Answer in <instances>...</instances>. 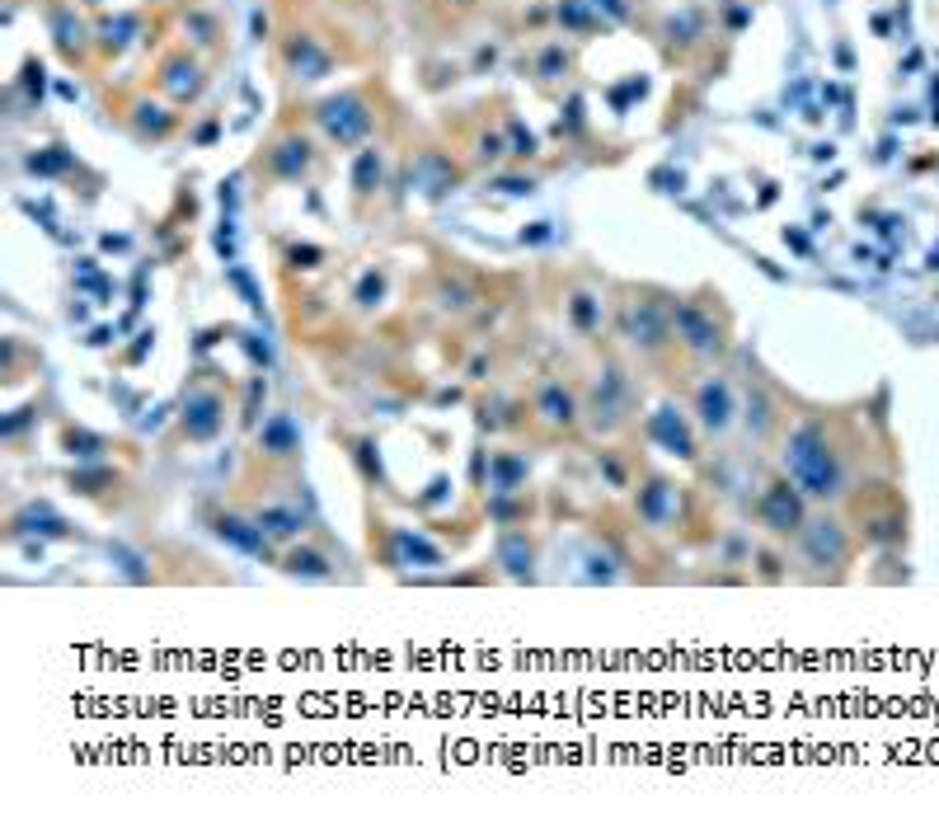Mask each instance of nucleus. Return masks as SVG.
<instances>
[{"label":"nucleus","mask_w":939,"mask_h":822,"mask_svg":"<svg viewBox=\"0 0 939 822\" xmlns=\"http://www.w3.org/2000/svg\"><path fill=\"white\" fill-rule=\"evenodd\" d=\"M785 475L799 484L808 498L832 503L846 494V470H841V451L832 447V437L822 423H799L785 437Z\"/></svg>","instance_id":"obj_1"},{"label":"nucleus","mask_w":939,"mask_h":822,"mask_svg":"<svg viewBox=\"0 0 939 822\" xmlns=\"http://www.w3.org/2000/svg\"><path fill=\"white\" fill-rule=\"evenodd\" d=\"M672 334H677V343L695 357H724L728 353L724 325H719L714 311H705L700 301H677V306H672Z\"/></svg>","instance_id":"obj_2"},{"label":"nucleus","mask_w":939,"mask_h":822,"mask_svg":"<svg viewBox=\"0 0 939 822\" xmlns=\"http://www.w3.org/2000/svg\"><path fill=\"white\" fill-rule=\"evenodd\" d=\"M756 517H761V527H766L770 536H799L803 522H808V494H803L789 475L785 480H770L766 489H761Z\"/></svg>","instance_id":"obj_3"},{"label":"nucleus","mask_w":939,"mask_h":822,"mask_svg":"<svg viewBox=\"0 0 939 822\" xmlns=\"http://www.w3.org/2000/svg\"><path fill=\"white\" fill-rule=\"evenodd\" d=\"M620 334L639 353H662L667 339H672V311H662L658 301H639L634 296V301L620 306Z\"/></svg>","instance_id":"obj_4"},{"label":"nucleus","mask_w":939,"mask_h":822,"mask_svg":"<svg viewBox=\"0 0 939 822\" xmlns=\"http://www.w3.org/2000/svg\"><path fill=\"white\" fill-rule=\"evenodd\" d=\"M221 428H226V400L207 386H193L184 395V409H179V433H184V442L207 447V442L221 437Z\"/></svg>","instance_id":"obj_5"},{"label":"nucleus","mask_w":939,"mask_h":822,"mask_svg":"<svg viewBox=\"0 0 939 822\" xmlns=\"http://www.w3.org/2000/svg\"><path fill=\"white\" fill-rule=\"evenodd\" d=\"M315 118H320L324 137L334 141V146H357V141L371 132V113H367V99H362V94H334V99H324L320 109H315Z\"/></svg>","instance_id":"obj_6"},{"label":"nucleus","mask_w":939,"mask_h":822,"mask_svg":"<svg viewBox=\"0 0 939 822\" xmlns=\"http://www.w3.org/2000/svg\"><path fill=\"white\" fill-rule=\"evenodd\" d=\"M799 541H803V555L813 559V564H822V569L850 559V536L841 522H832V517H808L799 531Z\"/></svg>","instance_id":"obj_7"},{"label":"nucleus","mask_w":939,"mask_h":822,"mask_svg":"<svg viewBox=\"0 0 939 822\" xmlns=\"http://www.w3.org/2000/svg\"><path fill=\"white\" fill-rule=\"evenodd\" d=\"M648 437H653L667 456L695 461V433H691V423H686V414H681L677 404H658V409L648 414Z\"/></svg>","instance_id":"obj_8"},{"label":"nucleus","mask_w":939,"mask_h":822,"mask_svg":"<svg viewBox=\"0 0 939 822\" xmlns=\"http://www.w3.org/2000/svg\"><path fill=\"white\" fill-rule=\"evenodd\" d=\"M385 559H390V569H437V564H447V555H442V545H432L428 536H418V531L409 527H390V536H385Z\"/></svg>","instance_id":"obj_9"},{"label":"nucleus","mask_w":939,"mask_h":822,"mask_svg":"<svg viewBox=\"0 0 939 822\" xmlns=\"http://www.w3.org/2000/svg\"><path fill=\"white\" fill-rule=\"evenodd\" d=\"M536 419L545 423V428H555V433H573L578 428V419H583V409H578V395H573L564 381H545V386L536 390Z\"/></svg>","instance_id":"obj_10"},{"label":"nucleus","mask_w":939,"mask_h":822,"mask_svg":"<svg viewBox=\"0 0 939 822\" xmlns=\"http://www.w3.org/2000/svg\"><path fill=\"white\" fill-rule=\"evenodd\" d=\"M695 419H700L705 433H724L733 423V386L724 376H709V381L695 386Z\"/></svg>","instance_id":"obj_11"},{"label":"nucleus","mask_w":939,"mask_h":822,"mask_svg":"<svg viewBox=\"0 0 939 822\" xmlns=\"http://www.w3.org/2000/svg\"><path fill=\"white\" fill-rule=\"evenodd\" d=\"M625 400H630V390H625L620 372H606L597 386H592V404H587V419H592V428H597V433H611V428H620Z\"/></svg>","instance_id":"obj_12"},{"label":"nucleus","mask_w":939,"mask_h":822,"mask_svg":"<svg viewBox=\"0 0 939 822\" xmlns=\"http://www.w3.org/2000/svg\"><path fill=\"white\" fill-rule=\"evenodd\" d=\"M634 512H639V522H648V527H672V522H677V512H681L677 484H667V480L639 484V494H634Z\"/></svg>","instance_id":"obj_13"},{"label":"nucleus","mask_w":939,"mask_h":822,"mask_svg":"<svg viewBox=\"0 0 939 822\" xmlns=\"http://www.w3.org/2000/svg\"><path fill=\"white\" fill-rule=\"evenodd\" d=\"M493 559H498V569H503L512 583H531V578H536V545H531L526 531H503L498 545H493Z\"/></svg>","instance_id":"obj_14"},{"label":"nucleus","mask_w":939,"mask_h":822,"mask_svg":"<svg viewBox=\"0 0 939 822\" xmlns=\"http://www.w3.org/2000/svg\"><path fill=\"white\" fill-rule=\"evenodd\" d=\"M212 531H216V536H221L226 545L245 550V555H268V550H273V541L263 536L259 522H254V517H240V512H216V517H212Z\"/></svg>","instance_id":"obj_15"},{"label":"nucleus","mask_w":939,"mask_h":822,"mask_svg":"<svg viewBox=\"0 0 939 822\" xmlns=\"http://www.w3.org/2000/svg\"><path fill=\"white\" fill-rule=\"evenodd\" d=\"M282 57H287V66H292V76L296 80H324L329 76V52H324L310 33H292L287 38V47H282Z\"/></svg>","instance_id":"obj_16"},{"label":"nucleus","mask_w":939,"mask_h":822,"mask_svg":"<svg viewBox=\"0 0 939 822\" xmlns=\"http://www.w3.org/2000/svg\"><path fill=\"white\" fill-rule=\"evenodd\" d=\"M259 451L273 456V461H287V456L301 451V428H296L292 414H268L259 423Z\"/></svg>","instance_id":"obj_17"},{"label":"nucleus","mask_w":939,"mask_h":822,"mask_svg":"<svg viewBox=\"0 0 939 822\" xmlns=\"http://www.w3.org/2000/svg\"><path fill=\"white\" fill-rule=\"evenodd\" d=\"M526 475H531V466H526V456H517V451H493L489 456V494H522L526 489Z\"/></svg>","instance_id":"obj_18"},{"label":"nucleus","mask_w":939,"mask_h":822,"mask_svg":"<svg viewBox=\"0 0 939 822\" xmlns=\"http://www.w3.org/2000/svg\"><path fill=\"white\" fill-rule=\"evenodd\" d=\"M278 569L287 578H306V583H329V578H334V564H329L324 550H315V545H292V550L278 559Z\"/></svg>","instance_id":"obj_19"},{"label":"nucleus","mask_w":939,"mask_h":822,"mask_svg":"<svg viewBox=\"0 0 939 822\" xmlns=\"http://www.w3.org/2000/svg\"><path fill=\"white\" fill-rule=\"evenodd\" d=\"M254 522L263 527V536H268V541H301V536H306V512L282 508V503L259 508V512H254Z\"/></svg>","instance_id":"obj_20"},{"label":"nucleus","mask_w":939,"mask_h":822,"mask_svg":"<svg viewBox=\"0 0 939 822\" xmlns=\"http://www.w3.org/2000/svg\"><path fill=\"white\" fill-rule=\"evenodd\" d=\"M268 170L278 179H301L310 170V141L306 137H282L273 151H268Z\"/></svg>","instance_id":"obj_21"},{"label":"nucleus","mask_w":939,"mask_h":822,"mask_svg":"<svg viewBox=\"0 0 939 822\" xmlns=\"http://www.w3.org/2000/svg\"><path fill=\"white\" fill-rule=\"evenodd\" d=\"M160 85L179 99V104H188V99H198L202 94V71L198 62H188V57H170L165 62V71H160Z\"/></svg>","instance_id":"obj_22"},{"label":"nucleus","mask_w":939,"mask_h":822,"mask_svg":"<svg viewBox=\"0 0 939 822\" xmlns=\"http://www.w3.org/2000/svg\"><path fill=\"white\" fill-rule=\"evenodd\" d=\"M10 527H15V536H24V531H33V536H71V522H66V517H57L47 503H29V508L10 522Z\"/></svg>","instance_id":"obj_23"},{"label":"nucleus","mask_w":939,"mask_h":822,"mask_svg":"<svg viewBox=\"0 0 939 822\" xmlns=\"http://www.w3.org/2000/svg\"><path fill=\"white\" fill-rule=\"evenodd\" d=\"M564 315H569V325L578 329V334H592V329H601V296L597 292H569V301H564Z\"/></svg>","instance_id":"obj_24"},{"label":"nucleus","mask_w":939,"mask_h":822,"mask_svg":"<svg viewBox=\"0 0 939 822\" xmlns=\"http://www.w3.org/2000/svg\"><path fill=\"white\" fill-rule=\"evenodd\" d=\"M52 38H57V47H62L66 57H80L85 52V24L76 19V10H52Z\"/></svg>","instance_id":"obj_25"},{"label":"nucleus","mask_w":939,"mask_h":822,"mask_svg":"<svg viewBox=\"0 0 939 822\" xmlns=\"http://www.w3.org/2000/svg\"><path fill=\"white\" fill-rule=\"evenodd\" d=\"M62 447H66V456H76V461H94V456H104L108 451V437L90 433V428H66Z\"/></svg>","instance_id":"obj_26"},{"label":"nucleus","mask_w":939,"mask_h":822,"mask_svg":"<svg viewBox=\"0 0 939 822\" xmlns=\"http://www.w3.org/2000/svg\"><path fill=\"white\" fill-rule=\"evenodd\" d=\"M381 188V151H357L353 160V193L357 198H371Z\"/></svg>","instance_id":"obj_27"},{"label":"nucleus","mask_w":939,"mask_h":822,"mask_svg":"<svg viewBox=\"0 0 939 822\" xmlns=\"http://www.w3.org/2000/svg\"><path fill=\"white\" fill-rule=\"evenodd\" d=\"M141 29V19L137 15H118V19H104L99 24V47L104 52H123L127 43H132V33Z\"/></svg>","instance_id":"obj_28"},{"label":"nucleus","mask_w":939,"mask_h":822,"mask_svg":"<svg viewBox=\"0 0 939 822\" xmlns=\"http://www.w3.org/2000/svg\"><path fill=\"white\" fill-rule=\"evenodd\" d=\"M132 113H137V132H141V137H165V132L174 127V113L160 109V104H151V99H141Z\"/></svg>","instance_id":"obj_29"},{"label":"nucleus","mask_w":939,"mask_h":822,"mask_svg":"<svg viewBox=\"0 0 939 822\" xmlns=\"http://www.w3.org/2000/svg\"><path fill=\"white\" fill-rule=\"evenodd\" d=\"M226 282L240 292V301H245L249 311L263 315V292H259V282H254V273H249L245 264H226Z\"/></svg>","instance_id":"obj_30"},{"label":"nucleus","mask_w":939,"mask_h":822,"mask_svg":"<svg viewBox=\"0 0 939 822\" xmlns=\"http://www.w3.org/2000/svg\"><path fill=\"white\" fill-rule=\"evenodd\" d=\"M113 484H118V470H108V466L76 470V475H71V489H76V494H104Z\"/></svg>","instance_id":"obj_31"},{"label":"nucleus","mask_w":939,"mask_h":822,"mask_svg":"<svg viewBox=\"0 0 939 822\" xmlns=\"http://www.w3.org/2000/svg\"><path fill=\"white\" fill-rule=\"evenodd\" d=\"M747 428H752L756 437H766L770 428H775V409H770V400L761 395V390L747 395Z\"/></svg>","instance_id":"obj_32"},{"label":"nucleus","mask_w":939,"mask_h":822,"mask_svg":"<svg viewBox=\"0 0 939 822\" xmlns=\"http://www.w3.org/2000/svg\"><path fill=\"white\" fill-rule=\"evenodd\" d=\"M381 296H385V273H376V268H371V273H362V278H357L353 301L362 306V311H371V306H381Z\"/></svg>","instance_id":"obj_33"},{"label":"nucleus","mask_w":939,"mask_h":822,"mask_svg":"<svg viewBox=\"0 0 939 822\" xmlns=\"http://www.w3.org/2000/svg\"><path fill=\"white\" fill-rule=\"evenodd\" d=\"M353 447H357V451H353L357 470H362L371 484H381V456H376V442H371V437H357Z\"/></svg>","instance_id":"obj_34"},{"label":"nucleus","mask_w":939,"mask_h":822,"mask_svg":"<svg viewBox=\"0 0 939 822\" xmlns=\"http://www.w3.org/2000/svg\"><path fill=\"white\" fill-rule=\"evenodd\" d=\"M263 395H268V381H263V372H259L254 381H249V390H245V409H240V423H245V428H259Z\"/></svg>","instance_id":"obj_35"},{"label":"nucleus","mask_w":939,"mask_h":822,"mask_svg":"<svg viewBox=\"0 0 939 822\" xmlns=\"http://www.w3.org/2000/svg\"><path fill=\"white\" fill-rule=\"evenodd\" d=\"M559 24H569V29H578V33L597 29V19L587 15V0H559Z\"/></svg>","instance_id":"obj_36"},{"label":"nucleus","mask_w":939,"mask_h":822,"mask_svg":"<svg viewBox=\"0 0 939 822\" xmlns=\"http://www.w3.org/2000/svg\"><path fill=\"white\" fill-rule=\"evenodd\" d=\"M240 348L249 353V362H254L259 372H268V367H273V348H268V339H263V334L245 329V334H240Z\"/></svg>","instance_id":"obj_37"},{"label":"nucleus","mask_w":939,"mask_h":822,"mask_svg":"<svg viewBox=\"0 0 939 822\" xmlns=\"http://www.w3.org/2000/svg\"><path fill=\"white\" fill-rule=\"evenodd\" d=\"M71 165V156H66V146H47V151H38V156L29 160V170L33 174H57V170H66Z\"/></svg>","instance_id":"obj_38"},{"label":"nucleus","mask_w":939,"mask_h":822,"mask_svg":"<svg viewBox=\"0 0 939 822\" xmlns=\"http://www.w3.org/2000/svg\"><path fill=\"white\" fill-rule=\"evenodd\" d=\"M597 470H601V475H606V480H611V489H625V484H630V475H625V466H620V461H616V456H611V451H601V456H597Z\"/></svg>","instance_id":"obj_39"},{"label":"nucleus","mask_w":939,"mask_h":822,"mask_svg":"<svg viewBox=\"0 0 939 822\" xmlns=\"http://www.w3.org/2000/svg\"><path fill=\"white\" fill-rule=\"evenodd\" d=\"M564 66H569L564 47H545V52H540V80H555Z\"/></svg>","instance_id":"obj_40"},{"label":"nucleus","mask_w":939,"mask_h":822,"mask_svg":"<svg viewBox=\"0 0 939 822\" xmlns=\"http://www.w3.org/2000/svg\"><path fill=\"white\" fill-rule=\"evenodd\" d=\"M216 254H221L226 264H235V221L231 217L221 221V231H216Z\"/></svg>","instance_id":"obj_41"},{"label":"nucleus","mask_w":939,"mask_h":822,"mask_svg":"<svg viewBox=\"0 0 939 822\" xmlns=\"http://www.w3.org/2000/svg\"><path fill=\"white\" fill-rule=\"evenodd\" d=\"M512 156H536V137L531 132H522V123H512Z\"/></svg>","instance_id":"obj_42"},{"label":"nucleus","mask_w":939,"mask_h":822,"mask_svg":"<svg viewBox=\"0 0 939 822\" xmlns=\"http://www.w3.org/2000/svg\"><path fill=\"white\" fill-rule=\"evenodd\" d=\"M33 414H38V409H15V419L0 423V437H19V433H24V428L33 423Z\"/></svg>","instance_id":"obj_43"},{"label":"nucleus","mask_w":939,"mask_h":822,"mask_svg":"<svg viewBox=\"0 0 939 822\" xmlns=\"http://www.w3.org/2000/svg\"><path fill=\"white\" fill-rule=\"evenodd\" d=\"M320 259H324V249H315V245L292 249V268H320Z\"/></svg>","instance_id":"obj_44"},{"label":"nucleus","mask_w":939,"mask_h":822,"mask_svg":"<svg viewBox=\"0 0 939 822\" xmlns=\"http://www.w3.org/2000/svg\"><path fill=\"white\" fill-rule=\"evenodd\" d=\"M498 193H512V198H522V193H536V179H498Z\"/></svg>","instance_id":"obj_45"},{"label":"nucleus","mask_w":939,"mask_h":822,"mask_svg":"<svg viewBox=\"0 0 939 822\" xmlns=\"http://www.w3.org/2000/svg\"><path fill=\"white\" fill-rule=\"evenodd\" d=\"M587 5H592V10H606L611 19H630V5H625V0H587Z\"/></svg>","instance_id":"obj_46"},{"label":"nucleus","mask_w":939,"mask_h":822,"mask_svg":"<svg viewBox=\"0 0 939 822\" xmlns=\"http://www.w3.org/2000/svg\"><path fill=\"white\" fill-rule=\"evenodd\" d=\"M24 76H29V80H24V85H29L33 94H43V66H38V62H29V66H24Z\"/></svg>","instance_id":"obj_47"},{"label":"nucleus","mask_w":939,"mask_h":822,"mask_svg":"<svg viewBox=\"0 0 939 822\" xmlns=\"http://www.w3.org/2000/svg\"><path fill=\"white\" fill-rule=\"evenodd\" d=\"M85 343H90V348H104V343H113V329H94Z\"/></svg>","instance_id":"obj_48"},{"label":"nucleus","mask_w":939,"mask_h":822,"mask_svg":"<svg viewBox=\"0 0 939 822\" xmlns=\"http://www.w3.org/2000/svg\"><path fill=\"white\" fill-rule=\"evenodd\" d=\"M522 240H531V245H536V240H550V226H545V221H536V231H526Z\"/></svg>","instance_id":"obj_49"},{"label":"nucleus","mask_w":939,"mask_h":822,"mask_svg":"<svg viewBox=\"0 0 939 822\" xmlns=\"http://www.w3.org/2000/svg\"><path fill=\"white\" fill-rule=\"evenodd\" d=\"M85 5H99V0H85Z\"/></svg>","instance_id":"obj_50"}]
</instances>
